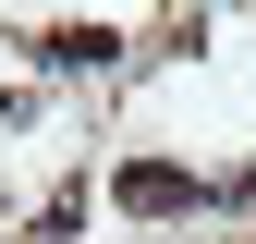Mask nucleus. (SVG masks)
Masks as SVG:
<instances>
[{
	"mask_svg": "<svg viewBox=\"0 0 256 244\" xmlns=\"http://www.w3.org/2000/svg\"><path fill=\"white\" fill-rule=\"evenodd\" d=\"M208 183L183 171V159H122V208H134V220H171V208H196Z\"/></svg>",
	"mask_w": 256,
	"mask_h": 244,
	"instance_id": "f257e3e1",
	"label": "nucleus"
},
{
	"mask_svg": "<svg viewBox=\"0 0 256 244\" xmlns=\"http://www.w3.org/2000/svg\"><path fill=\"white\" fill-rule=\"evenodd\" d=\"M37 61H49V74H110V61H122V37H110V24H49V37H37Z\"/></svg>",
	"mask_w": 256,
	"mask_h": 244,
	"instance_id": "f03ea898",
	"label": "nucleus"
}]
</instances>
